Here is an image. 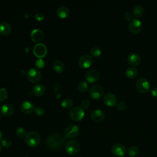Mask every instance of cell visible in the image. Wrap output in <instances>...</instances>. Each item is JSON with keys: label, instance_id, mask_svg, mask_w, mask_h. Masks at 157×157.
Here are the masks:
<instances>
[{"label": "cell", "instance_id": "6da1fadb", "mask_svg": "<svg viewBox=\"0 0 157 157\" xmlns=\"http://www.w3.org/2000/svg\"><path fill=\"white\" fill-rule=\"evenodd\" d=\"M65 137L57 132L50 134L47 138L46 143L48 147L53 150H57L63 147L65 143Z\"/></svg>", "mask_w": 157, "mask_h": 157}, {"label": "cell", "instance_id": "7a4b0ae2", "mask_svg": "<svg viewBox=\"0 0 157 157\" xmlns=\"http://www.w3.org/2000/svg\"><path fill=\"white\" fill-rule=\"evenodd\" d=\"M40 142V137L37 132L29 131L25 136V142L31 147H35L37 146Z\"/></svg>", "mask_w": 157, "mask_h": 157}, {"label": "cell", "instance_id": "3957f363", "mask_svg": "<svg viewBox=\"0 0 157 157\" xmlns=\"http://www.w3.org/2000/svg\"><path fill=\"white\" fill-rule=\"evenodd\" d=\"M89 93L92 98L94 99H100L104 96V90L101 85L95 84L89 88Z\"/></svg>", "mask_w": 157, "mask_h": 157}, {"label": "cell", "instance_id": "277c9868", "mask_svg": "<svg viewBox=\"0 0 157 157\" xmlns=\"http://www.w3.org/2000/svg\"><path fill=\"white\" fill-rule=\"evenodd\" d=\"M136 87L139 92L141 93H145L149 91L150 84L147 79L144 77H141L136 80Z\"/></svg>", "mask_w": 157, "mask_h": 157}, {"label": "cell", "instance_id": "5b68a950", "mask_svg": "<svg viewBox=\"0 0 157 157\" xmlns=\"http://www.w3.org/2000/svg\"><path fill=\"white\" fill-rule=\"evenodd\" d=\"M69 116L72 120L78 121L83 118L85 116V112L81 107L75 106L70 110Z\"/></svg>", "mask_w": 157, "mask_h": 157}, {"label": "cell", "instance_id": "8992f818", "mask_svg": "<svg viewBox=\"0 0 157 157\" xmlns=\"http://www.w3.org/2000/svg\"><path fill=\"white\" fill-rule=\"evenodd\" d=\"M80 129L75 124H70L66 127L64 131V136L67 139H74L78 136Z\"/></svg>", "mask_w": 157, "mask_h": 157}, {"label": "cell", "instance_id": "52a82bcc", "mask_svg": "<svg viewBox=\"0 0 157 157\" xmlns=\"http://www.w3.org/2000/svg\"><path fill=\"white\" fill-rule=\"evenodd\" d=\"M80 146L78 142L74 140H71L65 144V150L66 153L69 155H75L79 151Z\"/></svg>", "mask_w": 157, "mask_h": 157}, {"label": "cell", "instance_id": "ba28073f", "mask_svg": "<svg viewBox=\"0 0 157 157\" xmlns=\"http://www.w3.org/2000/svg\"><path fill=\"white\" fill-rule=\"evenodd\" d=\"M27 77L28 80L33 83H36L39 82L42 78V74L40 71L37 68H31L27 72Z\"/></svg>", "mask_w": 157, "mask_h": 157}, {"label": "cell", "instance_id": "9c48e42d", "mask_svg": "<svg viewBox=\"0 0 157 157\" xmlns=\"http://www.w3.org/2000/svg\"><path fill=\"white\" fill-rule=\"evenodd\" d=\"M142 29V23L137 18H132L129 23V29L134 34L139 33Z\"/></svg>", "mask_w": 157, "mask_h": 157}, {"label": "cell", "instance_id": "30bf717a", "mask_svg": "<svg viewBox=\"0 0 157 157\" xmlns=\"http://www.w3.org/2000/svg\"><path fill=\"white\" fill-rule=\"evenodd\" d=\"M112 153L117 157L124 156L126 153V149L124 145L121 144H115L111 148Z\"/></svg>", "mask_w": 157, "mask_h": 157}, {"label": "cell", "instance_id": "8fae6325", "mask_svg": "<svg viewBox=\"0 0 157 157\" xmlns=\"http://www.w3.org/2000/svg\"><path fill=\"white\" fill-rule=\"evenodd\" d=\"M33 53L39 58L44 57L47 53V47L42 43H38L33 48Z\"/></svg>", "mask_w": 157, "mask_h": 157}, {"label": "cell", "instance_id": "7c38bea8", "mask_svg": "<svg viewBox=\"0 0 157 157\" xmlns=\"http://www.w3.org/2000/svg\"><path fill=\"white\" fill-rule=\"evenodd\" d=\"M93 63V58L92 57L87 54H84L81 56L78 60L79 66L83 69L88 68L91 66Z\"/></svg>", "mask_w": 157, "mask_h": 157}, {"label": "cell", "instance_id": "4fadbf2b", "mask_svg": "<svg viewBox=\"0 0 157 157\" xmlns=\"http://www.w3.org/2000/svg\"><path fill=\"white\" fill-rule=\"evenodd\" d=\"M104 103L109 107L114 106L117 104V96L112 93H107L103 97Z\"/></svg>", "mask_w": 157, "mask_h": 157}, {"label": "cell", "instance_id": "5bb4252c", "mask_svg": "<svg viewBox=\"0 0 157 157\" xmlns=\"http://www.w3.org/2000/svg\"><path fill=\"white\" fill-rule=\"evenodd\" d=\"M85 78L89 83H94L98 80L99 78V74L96 69H91L86 72Z\"/></svg>", "mask_w": 157, "mask_h": 157}, {"label": "cell", "instance_id": "9a60e30c", "mask_svg": "<svg viewBox=\"0 0 157 157\" xmlns=\"http://www.w3.org/2000/svg\"><path fill=\"white\" fill-rule=\"evenodd\" d=\"M91 118L92 120L96 123H99L102 121L105 118L104 112L100 109H95L93 110L91 113Z\"/></svg>", "mask_w": 157, "mask_h": 157}, {"label": "cell", "instance_id": "2e32d148", "mask_svg": "<svg viewBox=\"0 0 157 157\" xmlns=\"http://www.w3.org/2000/svg\"><path fill=\"white\" fill-rule=\"evenodd\" d=\"M127 60L129 64L136 66H137L140 64V61H141V59L140 56L135 53V52H131L130 53L127 57Z\"/></svg>", "mask_w": 157, "mask_h": 157}, {"label": "cell", "instance_id": "e0dca14e", "mask_svg": "<svg viewBox=\"0 0 157 157\" xmlns=\"http://www.w3.org/2000/svg\"><path fill=\"white\" fill-rule=\"evenodd\" d=\"M34 104L28 101H26L23 102L20 104V109L25 113H30L34 110Z\"/></svg>", "mask_w": 157, "mask_h": 157}, {"label": "cell", "instance_id": "ac0fdd59", "mask_svg": "<svg viewBox=\"0 0 157 157\" xmlns=\"http://www.w3.org/2000/svg\"><path fill=\"white\" fill-rule=\"evenodd\" d=\"M30 36L32 40L36 42H38L42 40L44 37V33L39 29H34L31 32Z\"/></svg>", "mask_w": 157, "mask_h": 157}, {"label": "cell", "instance_id": "d6986e66", "mask_svg": "<svg viewBox=\"0 0 157 157\" xmlns=\"http://www.w3.org/2000/svg\"><path fill=\"white\" fill-rule=\"evenodd\" d=\"M0 111L1 113L3 114L4 115L10 117L12 115H13L14 109L11 105L9 104H4L0 107Z\"/></svg>", "mask_w": 157, "mask_h": 157}, {"label": "cell", "instance_id": "ffe728a7", "mask_svg": "<svg viewBox=\"0 0 157 157\" xmlns=\"http://www.w3.org/2000/svg\"><path fill=\"white\" fill-rule=\"evenodd\" d=\"M12 31V27L6 21L0 22V34L8 35Z\"/></svg>", "mask_w": 157, "mask_h": 157}, {"label": "cell", "instance_id": "44dd1931", "mask_svg": "<svg viewBox=\"0 0 157 157\" xmlns=\"http://www.w3.org/2000/svg\"><path fill=\"white\" fill-rule=\"evenodd\" d=\"M53 69L58 73H61L64 71L65 69V65L64 63L60 59L55 60L53 63Z\"/></svg>", "mask_w": 157, "mask_h": 157}, {"label": "cell", "instance_id": "7402d4cb", "mask_svg": "<svg viewBox=\"0 0 157 157\" xmlns=\"http://www.w3.org/2000/svg\"><path fill=\"white\" fill-rule=\"evenodd\" d=\"M45 91H46L45 86L43 84H41V83L36 84L34 86L33 90V93L36 96H40L43 95L45 93Z\"/></svg>", "mask_w": 157, "mask_h": 157}, {"label": "cell", "instance_id": "603a6c76", "mask_svg": "<svg viewBox=\"0 0 157 157\" xmlns=\"http://www.w3.org/2000/svg\"><path fill=\"white\" fill-rule=\"evenodd\" d=\"M69 13V9L66 6H60L56 10V13L58 16L61 18H64L68 17Z\"/></svg>", "mask_w": 157, "mask_h": 157}, {"label": "cell", "instance_id": "cb8c5ba5", "mask_svg": "<svg viewBox=\"0 0 157 157\" xmlns=\"http://www.w3.org/2000/svg\"><path fill=\"white\" fill-rule=\"evenodd\" d=\"M126 76L129 78H134L138 75V70L134 67H128L125 71Z\"/></svg>", "mask_w": 157, "mask_h": 157}, {"label": "cell", "instance_id": "d4e9b609", "mask_svg": "<svg viewBox=\"0 0 157 157\" xmlns=\"http://www.w3.org/2000/svg\"><path fill=\"white\" fill-rule=\"evenodd\" d=\"M144 13V8L141 5H136L132 8V14L136 17H141Z\"/></svg>", "mask_w": 157, "mask_h": 157}, {"label": "cell", "instance_id": "484cf974", "mask_svg": "<svg viewBox=\"0 0 157 157\" xmlns=\"http://www.w3.org/2000/svg\"><path fill=\"white\" fill-rule=\"evenodd\" d=\"M139 154V149L136 146H131L128 150V155L130 157L137 156Z\"/></svg>", "mask_w": 157, "mask_h": 157}, {"label": "cell", "instance_id": "4316f807", "mask_svg": "<svg viewBox=\"0 0 157 157\" xmlns=\"http://www.w3.org/2000/svg\"><path fill=\"white\" fill-rule=\"evenodd\" d=\"M73 104V101L70 98H66L61 101V105L64 109H69Z\"/></svg>", "mask_w": 157, "mask_h": 157}, {"label": "cell", "instance_id": "83f0119b", "mask_svg": "<svg viewBox=\"0 0 157 157\" xmlns=\"http://www.w3.org/2000/svg\"><path fill=\"white\" fill-rule=\"evenodd\" d=\"M77 88L78 90L82 92V93H85L86 92L88 89V85L86 82L85 81H81L78 83L77 85Z\"/></svg>", "mask_w": 157, "mask_h": 157}, {"label": "cell", "instance_id": "f1b7e54d", "mask_svg": "<svg viewBox=\"0 0 157 157\" xmlns=\"http://www.w3.org/2000/svg\"><path fill=\"white\" fill-rule=\"evenodd\" d=\"M90 53L93 56H99L102 54V50L99 47L94 46L90 49Z\"/></svg>", "mask_w": 157, "mask_h": 157}, {"label": "cell", "instance_id": "f546056e", "mask_svg": "<svg viewBox=\"0 0 157 157\" xmlns=\"http://www.w3.org/2000/svg\"><path fill=\"white\" fill-rule=\"evenodd\" d=\"M15 133H16V135H17L18 137H25L26 135V134H27L26 129H25L24 128H22V127H19V128H18L16 129Z\"/></svg>", "mask_w": 157, "mask_h": 157}, {"label": "cell", "instance_id": "4dcf8cb0", "mask_svg": "<svg viewBox=\"0 0 157 157\" xmlns=\"http://www.w3.org/2000/svg\"><path fill=\"white\" fill-rule=\"evenodd\" d=\"M1 145L4 148H9L12 145V141L9 138H3L1 140Z\"/></svg>", "mask_w": 157, "mask_h": 157}, {"label": "cell", "instance_id": "1f68e13d", "mask_svg": "<svg viewBox=\"0 0 157 157\" xmlns=\"http://www.w3.org/2000/svg\"><path fill=\"white\" fill-rule=\"evenodd\" d=\"M7 97V91L6 88H0V101H4Z\"/></svg>", "mask_w": 157, "mask_h": 157}, {"label": "cell", "instance_id": "d6a6232c", "mask_svg": "<svg viewBox=\"0 0 157 157\" xmlns=\"http://www.w3.org/2000/svg\"><path fill=\"white\" fill-rule=\"evenodd\" d=\"M35 113L37 115H39V116H41V115H43L45 113V110L42 107H36L34 108V110Z\"/></svg>", "mask_w": 157, "mask_h": 157}, {"label": "cell", "instance_id": "836d02e7", "mask_svg": "<svg viewBox=\"0 0 157 157\" xmlns=\"http://www.w3.org/2000/svg\"><path fill=\"white\" fill-rule=\"evenodd\" d=\"M90 105V101L87 99H85L82 100L80 103V106L82 109H87L88 108Z\"/></svg>", "mask_w": 157, "mask_h": 157}, {"label": "cell", "instance_id": "e575fe53", "mask_svg": "<svg viewBox=\"0 0 157 157\" xmlns=\"http://www.w3.org/2000/svg\"><path fill=\"white\" fill-rule=\"evenodd\" d=\"M117 107L120 110H124L126 109V104L123 101H119L117 104Z\"/></svg>", "mask_w": 157, "mask_h": 157}, {"label": "cell", "instance_id": "d590c367", "mask_svg": "<svg viewBox=\"0 0 157 157\" xmlns=\"http://www.w3.org/2000/svg\"><path fill=\"white\" fill-rule=\"evenodd\" d=\"M36 65L38 68H42L44 66V61L42 59L39 58L36 61Z\"/></svg>", "mask_w": 157, "mask_h": 157}, {"label": "cell", "instance_id": "8d00e7d4", "mask_svg": "<svg viewBox=\"0 0 157 157\" xmlns=\"http://www.w3.org/2000/svg\"><path fill=\"white\" fill-rule=\"evenodd\" d=\"M124 18L127 21H131L132 19V14L129 12H126L124 13Z\"/></svg>", "mask_w": 157, "mask_h": 157}, {"label": "cell", "instance_id": "74e56055", "mask_svg": "<svg viewBox=\"0 0 157 157\" xmlns=\"http://www.w3.org/2000/svg\"><path fill=\"white\" fill-rule=\"evenodd\" d=\"M35 18L37 21H41L44 18V15L42 13L39 12L35 15Z\"/></svg>", "mask_w": 157, "mask_h": 157}, {"label": "cell", "instance_id": "f35d334b", "mask_svg": "<svg viewBox=\"0 0 157 157\" xmlns=\"http://www.w3.org/2000/svg\"><path fill=\"white\" fill-rule=\"evenodd\" d=\"M151 94L155 98H157V87L152 88V90H151Z\"/></svg>", "mask_w": 157, "mask_h": 157}, {"label": "cell", "instance_id": "ab89813d", "mask_svg": "<svg viewBox=\"0 0 157 157\" xmlns=\"http://www.w3.org/2000/svg\"><path fill=\"white\" fill-rule=\"evenodd\" d=\"M31 16V14L29 13H26L24 14V17H26V18H29V17H30Z\"/></svg>", "mask_w": 157, "mask_h": 157}, {"label": "cell", "instance_id": "60d3db41", "mask_svg": "<svg viewBox=\"0 0 157 157\" xmlns=\"http://www.w3.org/2000/svg\"><path fill=\"white\" fill-rule=\"evenodd\" d=\"M2 132L0 131V142H1V140H2Z\"/></svg>", "mask_w": 157, "mask_h": 157}, {"label": "cell", "instance_id": "b9f144b4", "mask_svg": "<svg viewBox=\"0 0 157 157\" xmlns=\"http://www.w3.org/2000/svg\"><path fill=\"white\" fill-rule=\"evenodd\" d=\"M1 150H2V147H1V145H0V153L1 151Z\"/></svg>", "mask_w": 157, "mask_h": 157}, {"label": "cell", "instance_id": "7bdbcfd3", "mask_svg": "<svg viewBox=\"0 0 157 157\" xmlns=\"http://www.w3.org/2000/svg\"><path fill=\"white\" fill-rule=\"evenodd\" d=\"M78 157H83V156H78Z\"/></svg>", "mask_w": 157, "mask_h": 157}, {"label": "cell", "instance_id": "ee69618b", "mask_svg": "<svg viewBox=\"0 0 157 157\" xmlns=\"http://www.w3.org/2000/svg\"><path fill=\"white\" fill-rule=\"evenodd\" d=\"M24 157H29V156H25Z\"/></svg>", "mask_w": 157, "mask_h": 157}, {"label": "cell", "instance_id": "f6af8a7d", "mask_svg": "<svg viewBox=\"0 0 157 157\" xmlns=\"http://www.w3.org/2000/svg\"><path fill=\"white\" fill-rule=\"evenodd\" d=\"M0 118H1V115H0Z\"/></svg>", "mask_w": 157, "mask_h": 157}, {"label": "cell", "instance_id": "bcb514c9", "mask_svg": "<svg viewBox=\"0 0 157 157\" xmlns=\"http://www.w3.org/2000/svg\"><path fill=\"white\" fill-rule=\"evenodd\" d=\"M123 157H125V156H123Z\"/></svg>", "mask_w": 157, "mask_h": 157}]
</instances>
